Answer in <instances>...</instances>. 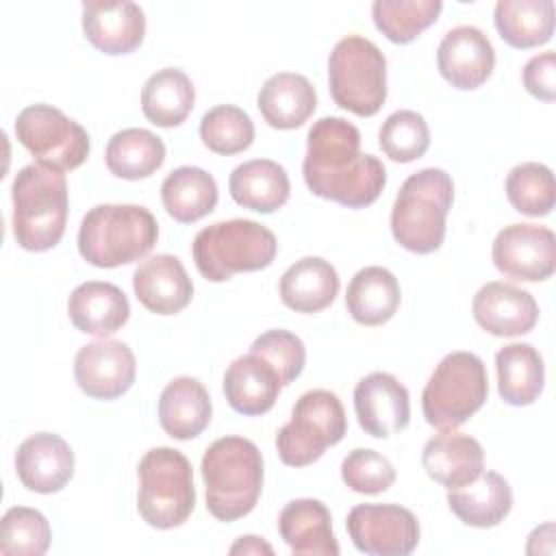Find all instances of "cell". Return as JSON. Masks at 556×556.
<instances>
[{"instance_id": "obj_43", "label": "cell", "mask_w": 556, "mask_h": 556, "mask_svg": "<svg viewBox=\"0 0 556 556\" xmlns=\"http://www.w3.org/2000/svg\"><path fill=\"white\" fill-rule=\"evenodd\" d=\"M521 80L530 96H534L543 102H554V98H556V56H554V52L547 50V52L532 56L523 65Z\"/></svg>"}, {"instance_id": "obj_20", "label": "cell", "mask_w": 556, "mask_h": 556, "mask_svg": "<svg viewBox=\"0 0 556 556\" xmlns=\"http://www.w3.org/2000/svg\"><path fill=\"white\" fill-rule=\"evenodd\" d=\"M137 300L156 315H176L193 298V282L174 254H154L132 274Z\"/></svg>"}, {"instance_id": "obj_44", "label": "cell", "mask_w": 556, "mask_h": 556, "mask_svg": "<svg viewBox=\"0 0 556 556\" xmlns=\"http://www.w3.org/2000/svg\"><path fill=\"white\" fill-rule=\"evenodd\" d=\"M230 554H274V549L261 536L248 534V536H239V541L230 545Z\"/></svg>"}, {"instance_id": "obj_37", "label": "cell", "mask_w": 556, "mask_h": 556, "mask_svg": "<svg viewBox=\"0 0 556 556\" xmlns=\"http://www.w3.org/2000/svg\"><path fill=\"white\" fill-rule=\"evenodd\" d=\"M506 198L517 213L528 217L549 215L556 202L552 169L543 163H519L506 176Z\"/></svg>"}, {"instance_id": "obj_29", "label": "cell", "mask_w": 556, "mask_h": 556, "mask_svg": "<svg viewBox=\"0 0 556 556\" xmlns=\"http://www.w3.org/2000/svg\"><path fill=\"white\" fill-rule=\"evenodd\" d=\"M228 189L239 206L256 213H274L287 204L291 182L280 163L271 159H252L232 169Z\"/></svg>"}, {"instance_id": "obj_17", "label": "cell", "mask_w": 556, "mask_h": 556, "mask_svg": "<svg viewBox=\"0 0 556 556\" xmlns=\"http://www.w3.org/2000/svg\"><path fill=\"white\" fill-rule=\"evenodd\" d=\"M473 319L493 337L528 334L539 321V304L530 291L493 280L478 289L471 302Z\"/></svg>"}, {"instance_id": "obj_31", "label": "cell", "mask_w": 556, "mask_h": 556, "mask_svg": "<svg viewBox=\"0 0 556 556\" xmlns=\"http://www.w3.org/2000/svg\"><path fill=\"white\" fill-rule=\"evenodd\" d=\"M497 391L510 406H528L543 393L545 365L530 343H508L495 354Z\"/></svg>"}, {"instance_id": "obj_27", "label": "cell", "mask_w": 556, "mask_h": 556, "mask_svg": "<svg viewBox=\"0 0 556 556\" xmlns=\"http://www.w3.org/2000/svg\"><path fill=\"white\" fill-rule=\"evenodd\" d=\"M450 510L471 528H493L513 508V489L497 471H484L469 484L447 491Z\"/></svg>"}, {"instance_id": "obj_7", "label": "cell", "mask_w": 556, "mask_h": 556, "mask_svg": "<svg viewBox=\"0 0 556 556\" xmlns=\"http://www.w3.org/2000/svg\"><path fill=\"white\" fill-rule=\"evenodd\" d=\"M137 510L159 530L182 526L195 506L193 469L189 458L174 447L148 450L137 467Z\"/></svg>"}, {"instance_id": "obj_1", "label": "cell", "mask_w": 556, "mask_h": 556, "mask_svg": "<svg viewBox=\"0 0 556 556\" xmlns=\"http://www.w3.org/2000/svg\"><path fill=\"white\" fill-rule=\"evenodd\" d=\"M302 174L311 193L348 208L374 204L387 185L382 161L361 152L358 128L334 115L311 126Z\"/></svg>"}, {"instance_id": "obj_42", "label": "cell", "mask_w": 556, "mask_h": 556, "mask_svg": "<svg viewBox=\"0 0 556 556\" xmlns=\"http://www.w3.org/2000/svg\"><path fill=\"white\" fill-rule=\"evenodd\" d=\"M250 352L261 354L278 369L282 387L291 384L302 374L306 363L304 341L298 334L282 328L267 330L261 337H256L250 345Z\"/></svg>"}, {"instance_id": "obj_16", "label": "cell", "mask_w": 556, "mask_h": 556, "mask_svg": "<svg viewBox=\"0 0 556 556\" xmlns=\"http://www.w3.org/2000/svg\"><path fill=\"white\" fill-rule=\"evenodd\" d=\"M437 67L454 89H478L493 74V43L476 26L450 28L437 48Z\"/></svg>"}, {"instance_id": "obj_36", "label": "cell", "mask_w": 556, "mask_h": 556, "mask_svg": "<svg viewBox=\"0 0 556 556\" xmlns=\"http://www.w3.org/2000/svg\"><path fill=\"white\" fill-rule=\"evenodd\" d=\"M441 9V0H376L371 17L389 41L410 43L437 22Z\"/></svg>"}, {"instance_id": "obj_2", "label": "cell", "mask_w": 556, "mask_h": 556, "mask_svg": "<svg viewBox=\"0 0 556 556\" xmlns=\"http://www.w3.org/2000/svg\"><path fill=\"white\" fill-rule=\"evenodd\" d=\"M206 510L219 521H235L252 513L263 491V456L256 443L243 437L213 441L200 463Z\"/></svg>"}, {"instance_id": "obj_40", "label": "cell", "mask_w": 556, "mask_h": 556, "mask_svg": "<svg viewBox=\"0 0 556 556\" xmlns=\"http://www.w3.org/2000/svg\"><path fill=\"white\" fill-rule=\"evenodd\" d=\"M378 143L391 161L410 163L421 159L430 148V128L421 113L402 109L382 122Z\"/></svg>"}, {"instance_id": "obj_39", "label": "cell", "mask_w": 556, "mask_h": 556, "mask_svg": "<svg viewBox=\"0 0 556 556\" xmlns=\"http://www.w3.org/2000/svg\"><path fill=\"white\" fill-rule=\"evenodd\" d=\"M200 139L215 154H237L252 146L254 124L250 115L235 104H217L200 119Z\"/></svg>"}, {"instance_id": "obj_3", "label": "cell", "mask_w": 556, "mask_h": 556, "mask_svg": "<svg viewBox=\"0 0 556 556\" xmlns=\"http://www.w3.org/2000/svg\"><path fill=\"white\" fill-rule=\"evenodd\" d=\"M13 237L28 252L54 248L67 224V180L61 169L30 163L11 185Z\"/></svg>"}, {"instance_id": "obj_15", "label": "cell", "mask_w": 556, "mask_h": 556, "mask_svg": "<svg viewBox=\"0 0 556 556\" xmlns=\"http://www.w3.org/2000/svg\"><path fill=\"white\" fill-rule=\"evenodd\" d=\"M354 410L369 437L387 439L410 421L408 391L393 374L371 371L354 387Z\"/></svg>"}, {"instance_id": "obj_26", "label": "cell", "mask_w": 556, "mask_h": 556, "mask_svg": "<svg viewBox=\"0 0 556 556\" xmlns=\"http://www.w3.org/2000/svg\"><path fill=\"white\" fill-rule=\"evenodd\" d=\"M256 106L271 128L291 130L302 126L315 113L317 93L306 76L278 72L263 83L256 96Z\"/></svg>"}, {"instance_id": "obj_10", "label": "cell", "mask_w": 556, "mask_h": 556, "mask_svg": "<svg viewBox=\"0 0 556 556\" xmlns=\"http://www.w3.org/2000/svg\"><path fill=\"white\" fill-rule=\"evenodd\" d=\"M348 432L341 400L326 389H313L298 397L291 419L276 434V450L285 465L306 467L337 445Z\"/></svg>"}, {"instance_id": "obj_28", "label": "cell", "mask_w": 556, "mask_h": 556, "mask_svg": "<svg viewBox=\"0 0 556 556\" xmlns=\"http://www.w3.org/2000/svg\"><path fill=\"white\" fill-rule=\"evenodd\" d=\"M339 285V274L326 258L304 256L282 274L278 293L295 313H319L334 302Z\"/></svg>"}, {"instance_id": "obj_18", "label": "cell", "mask_w": 556, "mask_h": 556, "mask_svg": "<svg viewBox=\"0 0 556 556\" xmlns=\"http://www.w3.org/2000/svg\"><path fill=\"white\" fill-rule=\"evenodd\" d=\"M83 33L104 54H128L143 41L146 13L130 0H89L83 2Z\"/></svg>"}, {"instance_id": "obj_6", "label": "cell", "mask_w": 556, "mask_h": 556, "mask_svg": "<svg viewBox=\"0 0 556 556\" xmlns=\"http://www.w3.org/2000/svg\"><path fill=\"white\" fill-rule=\"evenodd\" d=\"M278 250L274 232L254 219H224L202 228L191 254L202 278L230 280L239 271H258L271 265Z\"/></svg>"}, {"instance_id": "obj_9", "label": "cell", "mask_w": 556, "mask_h": 556, "mask_svg": "<svg viewBox=\"0 0 556 556\" xmlns=\"http://www.w3.org/2000/svg\"><path fill=\"white\" fill-rule=\"evenodd\" d=\"M328 85L334 104L358 115H376L387 100V59L382 50L361 37L339 39L328 56Z\"/></svg>"}, {"instance_id": "obj_32", "label": "cell", "mask_w": 556, "mask_h": 556, "mask_svg": "<svg viewBox=\"0 0 556 556\" xmlns=\"http://www.w3.org/2000/svg\"><path fill=\"white\" fill-rule=\"evenodd\" d=\"M215 178L193 165L172 169L161 185V202L169 217L180 224H193L208 215L217 204Z\"/></svg>"}, {"instance_id": "obj_12", "label": "cell", "mask_w": 556, "mask_h": 556, "mask_svg": "<svg viewBox=\"0 0 556 556\" xmlns=\"http://www.w3.org/2000/svg\"><path fill=\"white\" fill-rule=\"evenodd\" d=\"M345 528L354 547L369 556H408L419 543V521L400 504H358Z\"/></svg>"}, {"instance_id": "obj_34", "label": "cell", "mask_w": 556, "mask_h": 556, "mask_svg": "<svg viewBox=\"0 0 556 556\" xmlns=\"http://www.w3.org/2000/svg\"><path fill=\"white\" fill-rule=\"evenodd\" d=\"M193 102V83L178 67H163L154 72L141 89V111L148 122L161 128L182 124L191 113Z\"/></svg>"}, {"instance_id": "obj_14", "label": "cell", "mask_w": 556, "mask_h": 556, "mask_svg": "<svg viewBox=\"0 0 556 556\" xmlns=\"http://www.w3.org/2000/svg\"><path fill=\"white\" fill-rule=\"evenodd\" d=\"M137 374L132 350L117 339H98L83 345L74 358V378L83 393L93 400H115L124 395Z\"/></svg>"}, {"instance_id": "obj_23", "label": "cell", "mask_w": 556, "mask_h": 556, "mask_svg": "<svg viewBox=\"0 0 556 556\" xmlns=\"http://www.w3.org/2000/svg\"><path fill=\"white\" fill-rule=\"evenodd\" d=\"M67 315L74 328L80 332L109 337L128 321L130 304L117 285L104 280H87L70 293Z\"/></svg>"}, {"instance_id": "obj_24", "label": "cell", "mask_w": 556, "mask_h": 556, "mask_svg": "<svg viewBox=\"0 0 556 556\" xmlns=\"http://www.w3.org/2000/svg\"><path fill=\"white\" fill-rule=\"evenodd\" d=\"M278 532L298 556H337L341 552L328 506L313 497L289 502L278 515Z\"/></svg>"}, {"instance_id": "obj_11", "label": "cell", "mask_w": 556, "mask_h": 556, "mask_svg": "<svg viewBox=\"0 0 556 556\" xmlns=\"http://www.w3.org/2000/svg\"><path fill=\"white\" fill-rule=\"evenodd\" d=\"M15 139L37 163L67 172L80 167L91 150L87 130L52 104L22 109L13 124Z\"/></svg>"}, {"instance_id": "obj_22", "label": "cell", "mask_w": 556, "mask_h": 556, "mask_svg": "<svg viewBox=\"0 0 556 556\" xmlns=\"http://www.w3.org/2000/svg\"><path fill=\"white\" fill-rule=\"evenodd\" d=\"M282 391L278 369L256 352L235 358L224 374V395L232 410L256 417L267 413Z\"/></svg>"}, {"instance_id": "obj_38", "label": "cell", "mask_w": 556, "mask_h": 556, "mask_svg": "<svg viewBox=\"0 0 556 556\" xmlns=\"http://www.w3.org/2000/svg\"><path fill=\"white\" fill-rule=\"evenodd\" d=\"M52 530L48 519L28 506H11L0 521L2 556H41L48 552Z\"/></svg>"}, {"instance_id": "obj_5", "label": "cell", "mask_w": 556, "mask_h": 556, "mask_svg": "<svg viewBox=\"0 0 556 556\" xmlns=\"http://www.w3.org/2000/svg\"><path fill=\"white\" fill-rule=\"evenodd\" d=\"M454 202L452 176L441 167L410 174L391 208L393 239L408 252L430 254L445 239V219Z\"/></svg>"}, {"instance_id": "obj_21", "label": "cell", "mask_w": 556, "mask_h": 556, "mask_svg": "<svg viewBox=\"0 0 556 556\" xmlns=\"http://www.w3.org/2000/svg\"><path fill=\"white\" fill-rule=\"evenodd\" d=\"M421 465L426 473L447 491L460 489L482 473L484 450L478 439L465 432L441 430L426 441Z\"/></svg>"}, {"instance_id": "obj_41", "label": "cell", "mask_w": 556, "mask_h": 556, "mask_svg": "<svg viewBox=\"0 0 556 556\" xmlns=\"http://www.w3.org/2000/svg\"><path fill=\"white\" fill-rule=\"evenodd\" d=\"M341 478L354 493L378 495L395 482V467L384 454L369 447H356L343 458Z\"/></svg>"}, {"instance_id": "obj_19", "label": "cell", "mask_w": 556, "mask_h": 556, "mask_svg": "<svg viewBox=\"0 0 556 556\" xmlns=\"http://www.w3.org/2000/svg\"><path fill=\"white\" fill-rule=\"evenodd\" d=\"M15 473L28 491L56 493L74 476V452L54 432L30 434L15 452Z\"/></svg>"}, {"instance_id": "obj_30", "label": "cell", "mask_w": 556, "mask_h": 556, "mask_svg": "<svg viewBox=\"0 0 556 556\" xmlns=\"http://www.w3.org/2000/svg\"><path fill=\"white\" fill-rule=\"evenodd\" d=\"M400 300L397 278L380 265L358 269L345 291V308L363 326L387 324L395 315Z\"/></svg>"}, {"instance_id": "obj_8", "label": "cell", "mask_w": 556, "mask_h": 556, "mask_svg": "<svg viewBox=\"0 0 556 556\" xmlns=\"http://www.w3.org/2000/svg\"><path fill=\"white\" fill-rule=\"evenodd\" d=\"M489 395L486 367L473 352H450L434 367L421 393L426 421L437 430H456Z\"/></svg>"}, {"instance_id": "obj_13", "label": "cell", "mask_w": 556, "mask_h": 556, "mask_svg": "<svg viewBox=\"0 0 556 556\" xmlns=\"http://www.w3.org/2000/svg\"><path fill=\"white\" fill-rule=\"evenodd\" d=\"M491 258L506 278L541 282L556 269V237L539 224H510L495 235Z\"/></svg>"}, {"instance_id": "obj_35", "label": "cell", "mask_w": 556, "mask_h": 556, "mask_svg": "<svg viewBox=\"0 0 556 556\" xmlns=\"http://www.w3.org/2000/svg\"><path fill=\"white\" fill-rule=\"evenodd\" d=\"M165 161V143L146 128H124L115 132L104 150L109 172L124 180L152 176Z\"/></svg>"}, {"instance_id": "obj_25", "label": "cell", "mask_w": 556, "mask_h": 556, "mask_svg": "<svg viewBox=\"0 0 556 556\" xmlns=\"http://www.w3.org/2000/svg\"><path fill=\"white\" fill-rule=\"evenodd\" d=\"M211 415V395L198 378L178 376L161 391L159 424L172 439H195L208 426Z\"/></svg>"}, {"instance_id": "obj_33", "label": "cell", "mask_w": 556, "mask_h": 556, "mask_svg": "<svg viewBox=\"0 0 556 556\" xmlns=\"http://www.w3.org/2000/svg\"><path fill=\"white\" fill-rule=\"evenodd\" d=\"M552 0H500L493 11V22L500 37L517 50L543 46L554 33Z\"/></svg>"}, {"instance_id": "obj_4", "label": "cell", "mask_w": 556, "mask_h": 556, "mask_svg": "<svg viewBox=\"0 0 556 556\" xmlns=\"http://www.w3.org/2000/svg\"><path fill=\"white\" fill-rule=\"evenodd\" d=\"M159 239L154 215L141 204H98L78 228V252L93 267H119L143 258Z\"/></svg>"}]
</instances>
